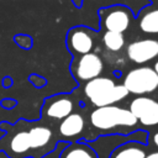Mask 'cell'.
<instances>
[{"label": "cell", "instance_id": "6da1fadb", "mask_svg": "<svg viewBox=\"0 0 158 158\" xmlns=\"http://www.w3.org/2000/svg\"><path fill=\"white\" fill-rule=\"evenodd\" d=\"M89 122L91 127L101 135L127 133L138 125L137 118L128 109L115 104L95 107L89 114Z\"/></svg>", "mask_w": 158, "mask_h": 158}, {"label": "cell", "instance_id": "7a4b0ae2", "mask_svg": "<svg viewBox=\"0 0 158 158\" xmlns=\"http://www.w3.org/2000/svg\"><path fill=\"white\" fill-rule=\"evenodd\" d=\"M83 93L95 107L114 105L128 96L123 84H117L112 78L101 75L84 83Z\"/></svg>", "mask_w": 158, "mask_h": 158}, {"label": "cell", "instance_id": "3957f363", "mask_svg": "<svg viewBox=\"0 0 158 158\" xmlns=\"http://www.w3.org/2000/svg\"><path fill=\"white\" fill-rule=\"evenodd\" d=\"M122 84L128 94L136 96L151 95L158 90V75L152 67L142 65L128 70L122 79Z\"/></svg>", "mask_w": 158, "mask_h": 158}, {"label": "cell", "instance_id": "277c9868", "mask_svg": "<svg viewBox=\"0 0 158 158\" xmlns=\"http://www.w3.org/2000/svg\"><path fill=\"white\" fill-rule=\"evenodd\" d=\"M98 16L101 30L120 33L126 32L135 20V14L132 10L122 4H114L110 6L100 7L98 10Z\"/></svg>", "mask_w": 158, "mask_h": 158}, {"label": "cell", "instance_id": "5b68a950", "mask_svg": "<svg viewBox=\"0 0 158 158\" xmlns=\"http://www.w3.org/2000/svg\"><path fill=\"white\" fill-rule=\"evenodd\" d=\"M102 72L104 60L95 52L73 57V60L70 63V73L78 83L84 84L96 77H100Z\"/></svg>", "mask_w": 158, "mask_h": 158}, {"label": "cell", "instance_id": "8992f818", "mask_svg": "<svg viewBox=\"0 0 158 158\" xmlns=\"http://www.w3.org/2000/svg\"><path fill=\"white\" fill-rule=\"evenodd\" d=\"M65 46L73 57L90 53L95 46V32L83 25L70 27L65 35Z\"/></svg>", "mask_w": 158, "mask_h": 158}, {"label": "cell", "instance_id": "52a82bcc", "mask_svg": "<svg viewBox=\"0 0 158 158\" xmlns=\"http://www.w3.org/2000/svg\"><path fill=\"white\" fill-rule=\"evenodd\" d=\"M128 110L144 127L158 126V98L149 95L136 96L131 100Z\"/></svg>", "mask_w": 158, "mask_h": 158}, {"label": "cell", "instance_id": "ba28073f", "mask_svg": "<svg viewBox=\"0 0 158 158\" xmlns=\"http://www.w3.org/2000/svg\"><path fill=\"white\" fill-rule=\"evenodd\" d=\"M27 132L31 142L32 158H40L56 148L54 133L51 127L46 125H33L27 128Z\"/></svg>", "mask_w": 158, "mask_h": 158}, {"label": "cell", "instance_id": "9c48e42d", "mask_svg": "<svg viewBox=\"0 0 158 158\" xmlns=\"http://www.w3.org/2000/svg\"><path fill=\"white\" fill-rule=\"evenodd\" d=\"M75 104L69 94H56L43 101L42 117L51 121H60L74 111Z\"/></svg>", "mask_w": 158, "mask_h": 158}, {"label": "cell", "instance_id": "30bf717a", "mask_svg": "<svg viewBox=\"0 0 158 158\" xmlns=\"http://www.w3.org/2000/svg\"><path fill=\"white\" fill-rule=\"evenodd\" d=\"M127 58L136 64H144L158 58V40L141 38L132 41L126 47Z\"/></svg>", "mask_w": 158, "mask_h": 158}, {"label": "cell", "instance_id": "8fae6325", "mask_svg": "<svg viewBox=\"0 0 158 158\" xmlns=\"http://www.w3.org/2000/svg\"><path fill=\"white\" fill-rule=\"evenodd\" d=\"M85 130V118L80 112L73 111L67 117L59 121L58 135L62 141L77 139L83 135Z\"/></svg>", "mask_w": 158, "mask_h": 158}, {"label": "cell", "instance_id": "7c38bea8", "mask_svg": "<svg viewBox=\"0 0 158 158\" xmlns=\"http://www.w3.org/2000/svg\"><path fill=\"white\" fill-rule=\"evenodd\" d=\"M6 152L12 158H32L31 142L27 130H19L11 136Z\"/></svg>", "mask_w": 158, "mask_h": 158}, {"label": "cell", "instance_id": "4fadbf2b", "mask_svg": "<svg viewBox=\"0 0 158 158\" xmlns=\"http://www.w3.org/2000/svg\"><path fill=\"white\" fill-rule=\"evenodd\" d=\"M147 147L139 141H127L117 146L110 154V158H144Z\"/></svg>", "mask_w": 158, "mask_h": 158}, {"label": "cell", "instance_id": "5bb4252c", "mask_svg": "<svg viewBox=\"0 0 158 158\" xmlns=\"http://www.w3.org/2000/svg\"><path fill=\"white\" fill-rule=\"evenodd\" d=\"M58 158H99L96 151L86 142L74 141L68 143L59 153Z\"/></svg>", "mask_w": 158, "mask_h": 158}, {"label": "cell", "instance_id": "9a60e30c", "mask_svg": "<svg viewBox=\"0 0 158 158\" xmlns=\"http://www.w3.org/2000/svg\"><path fill=\"white\" fill-rule=\"evenodd\" d=\"M138 27L144 33L157 35L158 33V9H153V10L143 9V11L138 16Z\"/></svg>", "mask_w": 158, "mask_h": 158}, {"label": "cell", "instance_id": "2e32d148", "mask_svg": "<svg viewBox=\"0 0 158 158\" xmlns=\"http://www.w3.org/2000/svg\"><path fill=\"white\" fill-rule=\"evenodd\" d=\"M102 44L110 52H120L125 46V37L123 33L114 32V31H105L102 35Z\"/></svg>", "mask_w": 158, "mask_h": 158}, {"label": "cell", "instance_id": "e0dca14e", "mask_svg": "<svg viewBox=\"0 0 158 158\" xmlns=\"http://www.w3.org/2000/svg\"><path fill=\"white\" fill-rule=\"evenodd\" d=\"M14 42L21 48V49H25V51H30L33 46V40L31 36L28 35H25V33H17L14 36Z\"/></svg>", "mask_w": 158, "mask_h": 158}, {"label": "cell", "instance_id": "ac0fdd59", "mask_svg": "<svg viewBox=\"0 0 158 158\" xmlns=\"http://www.w3.org/2000/svg\"><path fill=\"white\" fill-rule=\"evenodd\" d=\"M28 81L36 88H43L47 85V79L42 75H38V74H31L28 77Z\"/></svg>", "mask_w": 158, "mask_h": 158}, {"label": "cell", "instance_id": "d6986e66", "mask_svg": "<svg viewBox=\"0 0 158 158\" xmlns=\"http://www.w3.org/2000/svg\"><path fill=\"white\" fill-rule=\"evenodd\" d=\"M16 105H17V101H16V100H14V99L6 98V99L1 100V106H2V107H5V109H7V110L14 109Z\"/></svg>", "mask_w": 158, "mask_h": 158}, {"label": "cell", "instance_id": "ffe728a7", "mask_svg": "<svg viewBox=\"0 0 158 158\" xmlns=\"http://www.w3.org/2000/svg\"><path fill=\"white\" fill-rule=\"evenodd\" d=\"M1 84H2V86H5V88L11 86V85H12V79H11V77H4Z\"/></svg>", "mask_w": 158, "mask_h": 158}, {"label": "cell", "instance_id": "44dd1931", "mask_svg": "<svg viewBox=\"0 0 158 158\" xmlns=\"http://www.w3.org/2000/svg\"><path fill=\"white\" fill-rule=\"evenodd\" d=\"M152 143L158 148V131L152 135Z\"/></svg>", "mask_w": 158, "mask_h": 158}, {"label": "cell", "instance_id": "7402d4cb", "mask_svg": "<svg viewBox=\"0 0 158 158\" xmlns=\"http://www.w3.org/2000/svg\"><path fill=\"white\" fill-rule=\"evenodd\" d=\"M144 158H158V151H154V152L147 153Z\"/></svg>", "mask_w": 158, "mask_h": 158}, {"label": "cell", "instance_id": "603a6c76", "mask_svg": "<svg viewBox=\"0 0 158 158\" xmlns=\"http://www.w3.org/2000/svg\"><path fill=\"white\" fill-rule=\"evenodd\" d=\"M153 69H154V72L157 73V75H158V59L154 62V64H153V67H152Z\"/></svg>", "mask_w": 158, "mask_h": 158}, {"label": "cell", "instance_id": "cb8c5ba5", "mask_svg": "<svg viewBox=\"0 0 158 158\" xmlns=\"http://www.w3.org/2000/svg\"><path fill=\"white\" fill-rule=\"evenodd\" d=\"M157 1H158V0H157Z\"/></svg>", "mask_w": 158, "mask_h": 158}]
</instances>
